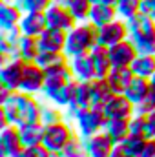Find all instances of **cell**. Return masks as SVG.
<instances>
[{
	"label": "cell",
	"mask_w": 155,
	"mask_h": 157,
	"mask_svg": "<svg viewBox=\"0 0 155 157\" xmlns=\"http://www.w3.org/2000/svg\"><path fill=\"white\" fill-rule=\"evenodd\" d=\"M99 44V28L89 20L78 22L73 29L68 31V42L64 53L71 59L82 53H89Z\"/></svg>",
	"instance_id": "cell-2"
},
{
	"label": "cell",
	"mask_w": 155,
	"mask_h": 157,
	"mask_svg": "<svg viewBox=\"0 0 155 157\" xmlns=\"http://www.w3.org/2000/svg\"><path fill=\"white\" fill-rule=\"evenodd\" d=\"M150 90H152V78L135 75V77L131 78L128 90H126V95H128L135 104H139L141 101L146 99V95L150 93Z\"/></svg>",
	"instance_id": "cell-24"
},
{
	"label": "cell",
	"mask_w": 155,
	"mask_h": 157,
	"mask_svg": "<svg viewBox=\"0 0 155 157\" xmlns=\"http://www.w3.org/2000/svg\"><path fill=\"white\" fill-rule=\"evenodd\" d=\"M22 17H24V11L18 6H15L9 0H2V4H0V29L18 26Z\"/></svg>",
	"instance_id": "cell-22"
},
{
	"label": "cell",
	"mask_w": 155,
	"mask_h": 157,
	"mask_svg": "<svg viewBox=\"0 0 155 157\" xmlns=\"http://www.w3.org/2000/svg\"><path fill=\"white\" fill-rule=\"evenodd\" d=\"M139 157H155V137H148Z\"/></svg>",
	"instance_id": "cell-41"
},
{
	"label": "cell",
	"mask_w": 155,
	"mask_h": 157,
	"mask_svg": "<svg viewBox=\"0 0 155 157\" xmlns=\"http://www.w3.org/2000/svg\"><path fill=\"white\" fill-rule=\"evenodd\" d=\"M141 4H142V0H117L115 7L120 18L130 20L141 13Z\"/></svg>",
	"instance_id": "cell-33"
},
{
	"label": "cell",
	"mask_w": 155,
	"mask_h": 157,
	"mask_svg": "<svg viewBox=\"0 0 155 157\" xmlns=\"http://www.w3.org/2000/svg\"><path fill=\"white\" fill-rule=\"evenodd\" d=\"M146 130H148V137H155V110L146 115Z\"/></svg>",
	"instance_id": "cell-42"
},
{
	"label": "cell",
	"mask_w": 155,
	"mask_h": 157,
	"mask_svg": "<svg viewBox=\"0 0 155 157\" xmlns=\"http://www.w3.org/2000/svg\"><path fill=\"white\" fill-rule=\"evenodd\" d=\"M131 70L139 77L152 78L155 75V55H152V53H139L137 59L131 62Z\"/></svg>",
	"instance_id": "cell-27"
},
{
	"label": "cell",
	"mask_w": 155,
	"mask_h": 157,
	"mask_svg": "<svg viewBox=\"0 0 155 157\" xmlns=\"http://www.w3.org/2000/svg\"><path fill=\"white\" fill-rule=\"evenodd\" d=\"M152 86H155V75L152 77Z\"/></svg>",
	"instance_id": "cell-49"
},
{
	"label": "cell",
	"mask_w": 155,
	"mask_h": 157,
	"mask_svg": "<svg viewBox=\"0 0 155 157\" xmlns=\"http://www.w3.org/2000/svg\"><path fill=\"white\" fill-rule=\"evenodd\" d=\"M93 0H66V6L70 7V11L75 15L78 22H86L89 20V13L93 7Z\"/></svg>",
	"instance_id": "cell-30"
},
{
	"label": "cell",
	"mask_w": 155,
	"mask_h": 157,
	"mask_svg": "<svg viewBox=\"0 0 155 157\" xmlns=\"http://www.w3.org/2000/svg\"><path fill=\"white\" fill-rule=\"evenodd\" d=\"M51 154L53 152L44 143H40V144H33V146H26L20 157H49Z\"/></svg>",
	"instance_id": "cell-37"
},
{
	"label": "cell",
	"mask_w": 155,
	"mask_h": 157,
	"mask_svg": "<svg viewBox=\"0 0 155 157\" xmlns=\"http://www.w3.org/2000/svg\"><path fill=\"white\" fill-rule=\"evenodd\" d=\"M95 4H112V6H115L117 0H93Z\"/></svg>",
	"instance_id": "cell-46"
},
{
	"label": "cell",
	"mask_w": 155,
	"mask_h": 157,
	"mask_svg": "<svg viewBox=\"0 0 155 157\" xmlns=\"http://www.w3.org/2000/svg\"><path fill=\"white\" fill-rule=\"evenodd\" d=\"M104 132L115 141L117 144L124 143V139L131 133V130H130V119H108L106 126H104Z\"/></svg>",
	"instance_id": "cell-25"
},
{
	"label": "cell",
	"mask_w": 155,
	"mask_h": 157,
	"mask_svg": "<svg viewBox=\"0 0 155 157\" xmlns=\"http://www.w3.org/2000/svg\"><path fill=\"white\" fill-rule=\"evenodd\" d=\"M44 82H46V71L37 62H26L24 75L20 82V90L29 93V95H39L44 91Z\"/></svg>",
	"instance_id": "cell-9"
},
{
	"label": "cell",
	"mask_w": 155,
	"mask_h": 157,
	"mask_svg": "<svg viewBox=\"0 0 155 157\" xmlns=\"http://www.w3.org/2000/svg\"><path fill=\"white\" fill-rule=\"evenodd\" d=\"M102 110L108 119H131L135 115V102L126 93H115Z\"/></svg>",
	"instance_id": "cell-11"
},
{
	"label": "cell",
	"mask_w": 155,
	"mask_h": 157,
	"mask_svg": "<svg viewBox=\"0 0 155 157\" xmlns=\"http://www.w3.org/2000/svg\"><path fill=\"white\" fill-rule=\"evenodd\" d=\"M110 157H135V155H131L122 144H115V148H113V152L110 154Z\"/></svg>",
	"instance_id": "cell-43"
},
{
	"label": "cell",
	"mask_w": 155,
	"mask_h": 157,
	"mask_svg": "<svg viewBox=\"0 0 155 157\" xmlns=\"http://www.w3.org/2000/svg\"><path fill=\"white\" fill-rule=\"evenodd\" d=\"M141 13L155 20V0H142V4H141Z\"/></svg>",
	"instance_id": "cell-40"
},
{
	"label": "cell",
	"mask_w": 155,
	"mask_h": 157,
	"mask_svg": "<svg viewBox=\"0 0 155 157\" xmlns=\"http://www.w3.org/2000/svg\"><path fill=\"white\" fill-rule=\"evenodd\" d=\"M49 157H60V154H55V152H53V154H51Z\"/></svg>",
	"instance_id": "cell-48"
},
{
	"label": "cell",
	"mask_w": 155,
	"mask_h": 157,
	"mask_svg": "<svg viewBox=\"0 0 155 157\" xmlns=\"http://www.w3.org/2000/svg\"><path fill=\"white\" fill-rule=\"evenodd\" d=\"M0 108L9 117V122L15 126L40 122L42 102L37 101V95H29L22 90H15L13 95L4 104H0Z\"/></svg>",
	"instance_id": "cell-1"
},
{
	"label": "cell",
	"mask_w": 155,
	"mask_h": 157,
	"mask_svg": "<svg viewBox=\"0 0 155 157\" xmlns=\"http://www.w3.org/2000/svg\"><path fill=\"white\" fill-rule=\"evenodd\" d=\"M84 139H86V148H88L89 157H110V154L113 152L117 144L104 130L93 133L91 137H84Z\"/></svg>",
	"instance_id": "cell-12"
},
{
	"label": "cell",
	"mask_w": 155,
	"mask_h": 157,
	"mask_svg": "<svg viewBox=\"0 0 155 157\" xmlns=\"http://www.w3.org/2000/svg\"><path fill=\"white\" fill-rule=\"evenodd\" d=\"M59 154H60V157H89L88 148H86V139L78 132L73 135V139L64 146V150L59 152Z\"/></svg>",
	"instance_id": "cell-29"
},
{
	"label": "cell",
	"mask_w": 155,
	"mask_h": 157,
	"mask_svg": "<svg viewBox=\"0 0 155 157\" xmlns=\"http://www.w3.org/2000/svg\"><path fill=\"white\" fill-rule=\"evenodd\" d=\"M46 17H47V24L51 28H59V29H64V31L73 29L78 24V20L70 11V7L64 6V4H57V2H53L46 9Z\"/></svg>",
	"instance_id": "cell-10"
},
{
	"label": "cell",
	"mask_w": 155,
	"mask_h": 157,
	"mask_svg": "<svg viewBox=\"0 0 155 157\" xmlns=\"http://www.w3.org/2000/svg\"><path fill=\"white\" fill-rule=\"evenodd\" d=\"M9 2H13L15 6H18V7L24 11V2H26V0H9Z\"/></svg>",
	"instance_id": "cell-47"
},
{
	"label": "cell",
	"mask_w": 155,
	"mask_h": 157,
	"mask_svg": "<svg viewBox=\"0 0 155 157\" xmlns=\"http://www.w3.org/2000/svg\"><path fill=\"white\" fill-rule=\"evenodd\" d=\"M155 110V86H152L150 93L146 95L144 101H141L139 104H135V113H142V115H148L150 112Z\"/></svg>",
	"instance_id": "cell-36"
},
{
	"label": "cell",
	"mask_w": 155,
	"mask_h": 157,
	"mask_svg": "<svg viewBox=\"0 0 155 157\" xmlns=\"http://www.w3.org/2000/svg\"><path fill=\"white\" fill-rule=\"evenodd\" d=\"M20 128V135L24 141V146H33L44 143V135H46V124L42 122H31V124H24L18 126Z\"/></svg>",
	"instance_id": "cell-26"
},
{
	"label": "cell",
	"mask_w": 155,
	"mask_h": 157,
	"mask_svg": "<svg viewBox=\"0 0 155 157\" xmlns=\"http://www.w3.org/2000/svg\"><path fill=\"white\" fill-rule=\"evenodd\" d=\"M18 26H20V29H22L24 35L40 37V35L44 33V29H46L49 24H47L46 11H26Z\"/></svg>",
	"instance_id": "cell-15"
},
{
	"label": "cell",
	"mask_w": 155,
	"mask_h": 157,
	"mask_svg": "<svg viewBox=\"0 0 155 157\" xmlns=\"http://www.w3.org/2000/svg\"><path fill=\"white\" fill-rule=\"evenodd\" d=\"M75 133H77V132L73 130V126L70 124V121L64 119V121H60V122H55V124L46 126L44 144H46L51 152L59 154V152H62L64 146L73 139Z\"/></svg>",
	"instance_id": "cell-5"
},
{
	"label": "cell",
	"mask_w": 155,
	"mask_h": 157,
	"mask_svg": "<svg viewBox=\"0 0 155 157\" xmlns=\"http://www.w3.org/2000/svg\"><path fill=\"white\" fill-rule=\"evenodd\" d=\"M146 139H148V135H139V133H130L126 139H124V143H120L131 155L139 157L141 155V152H142V148H144V144H146Z\"/></svg>",
	"instance_id": "cell-34"
},
{
	"label": "cell",
	"mask_w": 155,
	"mask_h": 157,
	"mask_svg": "<svg viewBox=\"0 0 155 157\" xmlns=\"http://www.w3.org/2000/svg\"><path fill=\"white\" fill-rule=\"evenodd\" d=\"M70 66H71V71H73L77 80H93V78H97V71H95L91 53H82V55H77V57H71Z\"/></svg>",
	"instance_id": "cell-17"
},
{
	"label": "cell",
	"mask_w": 155,
	"mask_h": 157,
	"mask_svg": "<svg viewBox=\"0 0 155 157\" xmlns=\"http://www.w3.org/2000/svg\"><path fill=\"white\" fill-rule=\"evenodd\" d=\"M66 119V113L62 112V108H59L57 104H44L42 102V113H40V122L49 126V124H55V122H60Z\"/></svg>",
	"instance_id": "cell-32"
},
{
	"label": "cell",
	"mask_w": 155,
	"mask_h": 157,
	"mask_svg": "<svg viewBox=\"0 0 155 157\" xmlns=\"http://www.w3.org/2000/svg\"><path fill=\"white\" fill-rule=\"evenodd\" d=\"M75 101L82 108H89L91 106V80H78Z\"/></svg>",
	"instance_id": "cell-35"
},
{
	"label": "cell",
	"mask_w": 155,
	"mask_h": 157,
	"mask_svg": "<svg viewBox=\"0 0 155 157\" xmlns=\"http://www.w3.org/2000/svg\"><path fill=\"white\" fill-rule=\"evenodd\" d=\"M130 24V40L135 44L139 53L155 55V20L139 13L128 20Z\"/></svg>",
	"instance_id": "cell-3"
},
{
	"label": "cell",
	"mask_w": 155,
	"mask_h": 157,
	"mask_svg": "<svg viewBox=\"0 0 155 157\" xmlns=\"http://www.w3.org/2000/svg\"><path fill=\"white\" fill-rule=\"evenodd\" d=\"M7 126H11L9 117H7V115H6V112L0 108V130H4V128H7Z\"/></svg>",
	"instance_id": "cell-45"
},
{
	"label": "cell",
	"mask_w": 155,
	"mask_h": 157,
	"mask_svg": "<svg viewBox=\"0 0 155 157\" xmlns=\"http://www.w3.org/2000/svg\"><path fill=\"white\" fill-rule=\"evenodd\" d=\"M130 130H131V133L148 135V130H146V115L135 113L133 117L130 119Z\"/></svg>",
	"instance_id": "cell-38"
},
{
	"label": "cell",
	"mask_w": 155,
	"mask_h": 157,
	"mask_svg": "<svg viewBox=\"0 0 155 157\" xmlns=\"http://www.w3.org/2000/svg\"><path fill=\"white\" fill-rule=\"evenodd\" d=\"M115 18H119L115 6H112V4H93L91 13H89V22L91 24H95L97 28H102L108 22L115 20Z\"/></svg>",
	"instance_id": "cell-23"
},
{
	"label": "cell",
	"mask_w": 155,
	"mask_h": 157,
	"mask_svg": "<svg viewBox=\"0 0 155 157\" xmlns=\"http://www.w3.org/2000/svg\"><path fill=\"white\" fill-rule=\"evenodd\" d=\"M24 68H26V60L24 59H13L11 62L0 66V84L9 86L13 90H20Z\"/></svg>",
	"instance_id": "cell-13"
},
{
	"label": "cell",
	"mask_w": 155,
	"mask_h": 157,
	"mask_svg": "<svg viewBox=\"0 0 155 157\" xmlns=\"http://www.w3.org/2000/svg\"><path fill=\"white\" fill-rule=\"evenodd\" d=\"M13 88H9V86H4V84H0V104H4L11 95H13Z\"/></svg>",
	"instance_id": "cell-44"
},
{
	"label": "cell",
	"mask_w": 155,
	"mask_h": 157,
	"mask_svg": "<svg viewBox=\"0 0 155 157\" xmlns=\"http://www.w3.org/2000/svg\"><path fill=\"white\" fill-rule=\"evenodd\" d=\"M115 95V91L112 90L108 78H93L91 80V106L95 108H104L106 102Z\"/></svg>",
	"instance_id": "cell-20"
},
{
	"label": "cell",
	"mask_w": 155,
	"mask_h": 157,
	"mask_svg": "<svg viewBox=\"0 0 155 157\" xmlns=\"http://www.w3.org/2000/svg\"><path fill=\"white\" fill-rule=\"evenodd\" d=\"M108 49H110V57H112L113 66H131V62L139 55V49L135 48V44L130 39L122 40L119 44H113Z\"/></svg>",
	"instance_id": "cell-16"
},
{
	"label": "cell",
	"mask_w": 155,
	"mask_h": 157,
	"mask_svg": "<svg viewBox=\"0 0 155 157\" xmlns=\"http://www.w3.org/2000/svg\"><path fill=\"white\" fill-rule=\"evenodd\" d=\"M89 53H91V59H93V64H95L97 77L99 78H106L108 75H110V71L113 70V62H112V57H110V49H108V46L97 44Z\"/></svg>",
	"instance_id": "cell-18"
},
{
	"label": "cell",
	"mask_w": 155,
	"mask_h": 157,
	"mask_svg": "<svg viewBox=\"0 0 155 157\" xmlns=\"http://www.w3.org/2000/svg\"><path fill=\"white\" fill-rule=\"evenodd\" d=\"M126 39H130V24H128V20H124L120 17L108 22L106 26L99 28V44H102V46L110 48V46L119 44Z\"/></svg>",
	"instance_id": "cell-7"
},
{
	"label": "cell",
	"mask_w": 155,
	"mask_h": 157,
	"mask_svg": "<svg viewBox=\"0 0 155 157\" xmlns=\"http://www.w3.org/2000/svg\"><path fill=\"white\" fill-rule=\"evenodd\" d=\"M44 71H46V82H44L42 95H47V93L59 90L60 86H64V84H68V82H71L75 78L73 71H71V66H70V60L60 62L57 66H51V68H47Z\"/></svg>",
	"instance_id": "cell-8"
},
{
	"label": "cell",
	"mask_w": 155,
	"mask_h": 157,
	"mask_svg": "<svg viewBox=\"0 0 155 157\" xmlns=\"http://www.w3.org/2000/svg\"><path fill=\"white\" fill-rule=\"evenodd\" d=\"M40 53V44L39 37H29V35H22V39L18 42V57L24 59L26 62H35Z\"/></svg>",
	"instance_id": "cell-28"
},
{
	"label": "cell",
	"mask_w": 155,
	"mask_h": 157,
	"mask_svg": "<svg viewBox=\"0 0 155 157\" xmlns=\"http://www.w3.org/2000/svg\"><path fill=\"white\" fill-rule=\"evenodd\" d=\"M55 0H26L24 2V13L26 11H46Z\"/></svg>",
	"instance_id": "cell-39"
},
{
	"label": "cell",
	"mask_w": 155,
	"mask_h": 157,
	"mask_svg": "<svg viewBox=\"0 0 155 157\" xmlns=\"http://www.w3.org/2000/svg\"><path fill=\"white\" fill-rule=\"evenodd\" d=\"M106 121H108V117H106V113H104L102 108L89 106V108H84L73 122L77 126V132L82 137H91L93 133L104 130Z\"/></svg>",
	"instance_id": "cell-4"
},
{
	"label": "cell",
	"mask_w": 155,
	"mask_h": 157,
	"mask_svg": "<svg viewBox=\"0 0 155 157\" xmlns=\"http://www.w3.org/2000/svg\"><path fill=\"white\" fill-rule=\"evenodd\" d=\"M77 86H78V80H77V78H73L71 82H68V84L60 86L59 90H55V91H51V93H47V95H44V97H46L49 102L57 104L59 108H68V106H70V102L75 99Z\"/></svg>",
	"instance_id": "cell-21"
},
{
	"label": "cell",
	"mask_w": 155,
	"mask_h": 157,
	"mask_svg": "<svg viewBox=\"0 0 155 157\" xmlns=\"http://www.w3.org/2000/svg\"><path fill=\"white\" fill-rule=\"evenodd\" d=\"M68 42V31L47 26L39 37L40 51H64Z\"/></svg>",
	"instance_id": "cell-14"
},
{
	"label": "cell",
	"mask_w": 155,
	"mask_h": 157,
	"mask_svg": "<svg viewBox=\"0 0 155 157\" xmlns=\"http://www.w3.org/2000/svg\"><path fill=\"white\" fill-rule=\"evenodd\" d=\"M133 77H135V73H133L131 66H113V70L110 71V75L106 78L115 93H126Z\"/></svg>",
	"instance_id": "cell-19"
},
{
	"label": "cell",
	"mask_w": 155,
	"mask_h": 157,
	"mask_svg": "<svg viewBox=\"0 0 155 157\" xmlns=\"http://www.w3.org/2000/svg\"><path fill=\"white\" fill-rule=\"evenodd\" d=\"M24 148L26 146H24L18 126L11 124L0 130V157H20Z\"/></svg>",
	"instance_id": "cell-6"
},
{
	"label": "cell",
	"mask_w": 155,
	"mask_h": 157,
	"mask_svg": "<svg viewBox=\"0 0 155 157\" xmlns=\"http://www.w3.org/2000/svg\"><path fill=\"white\" fill-rule=\"evenodd\" d=\"M66 60H70V57H68L64 51H40L35 62H37L39 66H42L44 70H47V68L57 66V64L66 62Z\"/></svg>",
	"instance_id": "cell-31"
}]
</instances>
